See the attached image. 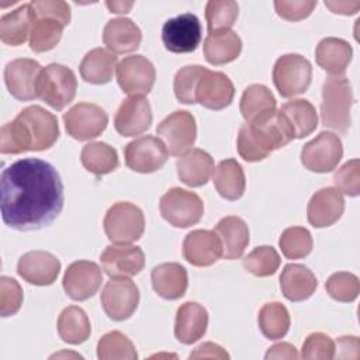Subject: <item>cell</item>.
I'll use <instances>...</instances> for the list:
<instances>
[{
    "label": "cell",
    "mask_w": 360,
    "mask_h": 360,
    "mask_svg": "<svg viewBox=\"0 0 360 360\" xmlns=\"http://www.w3.org/2000/svg\"><path fill=\"white\" fill-rule=\"evenodd\" d=\"M0 208L6 225L32 231L49 225L63 208V183L56 169L37 158L7 166L0 179Z\"/></svg>",
    "instance_id": "cell-1"
},
{
    "label": "cell",
    "mask_w": 360,
    "mask_h": 360,
    "mask_svg": "<svg viewBox=\"0 0 360 360\" xmlns=\"http://www.w3.org/2000/svg\"><path fill=\"white\" fill-rule=\"evenodd\" d=\"M59 138L58 118L41 105L25 107L0 129V152L18 155L28 150H45Z\"/></svg>",
    "instance_id": "cell-2"
},
{
    "label": "cell",
    "mask_w": 360,
    "mask_h": 360,
    "mask_svg": "<svg viewBox=\"0 0 360 360\" xmlns=\"http://www.w3.org/2000/svg\"><path fill=\"white\" fill-rule=\"evenodd\" d=\"M292 139L294 132L285 115L280 110H274L243 124L238 132L236 146L242 159L259 162Z\"/></svg>",
    "instance_id": "cell-3"
},
{
    "label": "cell",
    "mask_w": 360,
    "mask_h": 360,
    "mask_svg": "<svg viewBox=\"0 0 360 360\" xmlns=\"http://www.w3.org/2000/svg\"><path fill=\"white\" fill-rule=\"evenodd\" d=\"M353 91L345 76H329L322 84L321 120L328 128L345 134L350 128Z\"/></svg>",
    "instance_id": "cell-4"
},
{
    "label": "cell",
    "mask_w": 360,
    "mask_h": 360,
    "mask_svg": "<svg viewBox=\"0 0 360 360\" xmlns=\"http://www.w3.org/2000/svg\"><path fill=\"white\" fill-rule=\"evenodd\" d=\"M76 90L77 79L70 68L60 63H49L42 68L37 82V93L53 110H63L70 104Z\"/></svg>",
    "instance_id": "cell-5"
},
{
    "label": "cell",
    "mask_w": 360,
    "mask_h": 360,
    "mask_svg": "<svg viewBox=\"0 0 360 360\" xmlns=\"http://www.w3.org/2000/svg\"><path fill=\"white\" fill-rule=\"evenodd\" d=\"M107 238L115 245H129L141 239L145 231V217L142 210L128 201L112 204L103 221Z\"/></svg>",
    "instance_id": "cell-6"
},
{
    "label": "cell",
    "mask_w": 360,
    "mask_h": 360,
    "mask_svg": "<svg viewBox=\"0 0 360 360\" xmlns=\"http://www.w3.org/2000/svg\"><path fill=\"white\" fill-rule=\"evenodd\" d=\"M312 79L311 62L298 53L280 56L273 66V83L281 97H294L308 90Z\"/></svg>",
    "instance_id": "cell-7"
},
{
    "label": "cell",
    "mask_w": 360,
    "mask_h": 360,
    "mask_svg": "<svg viewBox=\"0 0 360 360\" xmlns=\"http://www.w3.org/2000/svg\"><path fill=\"white\" fill-rule=\"evenodd\" d=\"M162 217L176 228H188L200 222L204 202L193 191L174 187L165 193L159 202Z\"/></svg>",
    "instance_id": "cell-8"
},
{
    "label": "cell",
    "mask_w": 360,
    "mask_h": 360,
    "mask_svg": "<svg viewBox=\"0 0 360 360\" xmlns=\"http://www.w3.org/2000/svg\"><path fill=\"white\" fill-rule=\"evenodd\" d=\"M167 152L180 156L191 149L197 138L195 118L186 110H179L167 115L156 128Z\"/></svg>",
    "instance_id": "cell-9"
},
{
    "label": "cell",
    "mask_w": 360,
    "mask_h": 360,
    "mask_svg": "<svg viewBox=\"0 0 360 360\" xmlns=\"http://www.w3.org/2000/svg\"><path fill=\"white\" fill-rule=\"evenodd\" d=\"M202 38L200 18L193 13H183L169 18L162 27L165 48L173 53L194 52Z\"/></svg>",
    "instance_id": "cell-10"
},
{
    "label": "cell",
    "mask_w": 360,
    "mask_h": 360,
    "mask_svg": "<svg viewBox=\"0 0 360 360\" xmlns=\"http://www.w3.org/2000/svg\"><path fill=\"white\" fill-rule=\"evenodd\" d=\"M343 156L342 141L336 134L321 132L301 149V163L309 172H332Z\"/></svg>",
    "instance_id": "cell-11"
},
{
    "label": "cell",
    "mask_w": 360,
    "mask_h": 360,
    "mask_svg": "<svg viewBox=\"0 0 360 360\" xmlns=\"http://www.w3.org/2000/svg\"><path fill=\"white\" fill-rule=\"evenodd\" d=\"M101 305L112 321L128 319L138 308L139 290L128 277L111 278L101 291Z\"/></svg>",
    "instance_id": "cell-12"
},
{
    "label": "cell",
    "mask_w": 360,
    "mask_h": 360,
    "mask_svg": "<svg viewBox=\"0 0 360 360\" xmlns=\"http://www.w3.org/2000/svg\"><path fill=\"white\" fill-rule=\"evenodd\" d=\"M66 132L77 141H89L104 132L108 124L107 112L93 103H77L63 114Z\"/></svg>",
    "instance_id": "cell-13"
},
{
    "label": "cell",
    "mask_w": 360,
    "mask_h": 360,
    "mask_svg": "<svg viewBox=\"0 0 360 360\" xmlns=\"http://www.w3.org/2000/svg\"><path fill=\"white\" fill-rule=\"evenodd\" d=\"M125 165L138 173L159 170L169 159V152L162 139L145 135L131 141L124 149Z\"/></svg>",
    "instance_id": "cell-14"
},
{
    "label": "cell",
    "mask_w": 360,
    "mask_h": 360,
    "mask_svg": "<svg viewBox=\"0 0 360 360\" xmlns=\"http://www.w3.org/2000/svg\"><path fill=\"white\" fill-rule=\"evenodd\" d=\"M117 82L121 90L129 96L148 94L156 79L155 66L142 55H132L118 62L115 68Z\"/></svg>",
    "instance_id": "cell-15"
},
{
    "label": "cell",
    "mask_w": 360,
    "mask_h": 360,
    "mask_svg": "<svg viewBox=\"0 0 360 360\" xmlns=\"http://www.w3.org/2000/svg\"><path fill=\"white\" fill-rule=\"evenodd\" d=\"M103 281L100 266L89 260H77L68 266L62 284L65 292L75 301H84L93 297Z\"/></svg>",
    "instance_id": "cell-16"
},
{
    "label": "cell",
    "mask_w": 360,
    "mask_h": 360,
    "mask_svg": "<svg viewBox=\"0 0 360 360\" xmlns=\"http://www.w3.org/2000/svg\"><path fill=\"white\" fill-rule=\"evenodd\" d=\"M41 70V65L34 59L20 58L8 62L4 68V83L8 93L21 101L37 98V82Z\"/></svg>",
    "instance_id": "cell-17"
},
{
    "label": "cell",
    "mask_w": 360,
    "mask_h": 360,
    "mask_svg": "<svg viewBox=\"0 0 360 360\" xmlns=\"http://www.w3.org/2000/svg\"><path fill=\"white\" fill-rule=\"evenodd\" d=\"M101 267L111 278L132 277L145 266V255L139 246L110 245L100 256Z\"/></svg>",
    "instance_id": "cell-18"
},
{
    "label": "cell",
    "mask_w": 360,
    "mask_h": 360,
    "mask_svg": "<svg viewBox=\"0 0 360 360\" xmlns=\"http://www.w3.org/2000/svg\"><path fill=\"white\" fill-rule=\"evenodd\" d=\"M235 96V87L231 79L222 72L205 69L195 87V103L208 110H222L228 107Z\"/></svg>",
    "instance_id": "cell-19"
},
{
    "label": "cell",
    "mask_w": 360,
    "mask_h": 360,
    "mask_svg": "<svg viewBox=\"0 0 360 360\" xmlns=\"http://www.w3.org/2000/svg\"><path fill=\"white\" fill-rule=\"evenodd\" d=\"M152 108L145 96L125 98L114 117V127L122 136H135L150 128Z\"/></svg>",
    "instance_id": "cell-20"
},
{
    "label": "cell",
    "mask_w": 360,
    "mask_h": 360,
    "mask_svg": "<svg viewBox=\"0 0 360 360\" xmlns=\"http://www.w3.org/2000/svg\"><path fill=\"white\" fill-rule=\"evenodd\" d=\"M60 271V262L56 256L45 250H31L24 253L17 263V273L22 280L34 285H51Z\"/></svg>",
    "instance_id": "cell-21"
},
{
    "label": "cell",
    "mask_w": 360,
    "mask_h": 360,
    "mask_svg": "<svg viewBox=\"0 0 360 360\" xmlns=\"http://www.w3.org/2000/svg\"><path fill=\"white\" fill-rule=\"evenodd\" d=\"M183 257L193 266L205 267L222 257V245L215 231L195 229L183 240Z\"/></svg>",
    "instance_id": "cell-22"
},
{
    "label": "cell",
    "mask_w": 360,
    "mask_h": 360,
    "mask_svg": "<svg viewBox=\"0 0 360 360\" xmlns=\"http://www.w3.org/2000/svg\"><path fill=\"white\" fill-rule=\"evenodd\" d=\"M345 211L342 193L335 187H323L312 194L307 207L308 222L315 228H326L338 222Z\"/></svg>",
    "instance_id": "cell-23"
},
{
    "label": "cell",
    "mask_w": 360,
    "mask_h": 360,
    "mask_svg": "<svg viewBox=\"0 0 360 360\" xmlns=\"http://www.w3.org/2000/svg\"><path fill=\"white\" fill-rule=\"evenodd\" d=\"M208 326V312L198 302H184L180 305L174 321V336L184 345H193L200 340Z\"/></svg>",
    "instance_id": "cell-24"
},
{
    "label": "cell",
    "mask_w": 360,
    "mask_h": 360,
    "mask_svg": "<svg viewBox=\"0 0 360 360\" xmlns=\"http://www.w3.org/2000/svg\"><path fill=\"white\" fill-rule=\"evenodd\" d=\"M103 41L114 53H129L139 48L142 32L131 18L118 17L104 25Z\"/></svg>",
    "instance_id": "cell-25"
},
{
    "label": "cell",
    "mask_w": 360,
    "mask_h": 360,
    "mask_svg": "<svg viewBox=\"0 0 360 360\" xmlns=\"http://www.w3.org/2000/svg\"><path fill=\"white\" fill-rule=\"evenodd\" d=\"M179 179L190 187H200L207 184L214 173V159L202 149H190L180 155L176 162Z\"/></svg>",
    "instance_id": "cell-26"
},
{
    "label": "cell",
    "mask_w": 360,
    "mask_h": 360,
    "mask_svg": "<svg viewBox=\"0 0 360 360\" xmlns=\"http://www.w3.org/2000/svg\"><path fill=\"white\" fill-rule=\"evenodd\" d=\"M152 287L165 300H179L188 285L187 270L179 263H162L150 273Z\"/></svg>",
    "instance_id": "cell-27"
},
{
    "label": "cell",
    "mask_w": 360,
    "mask_h": 360,
    "mask_svg": "<svg viewBox=\"0 0 360 360\" xmlns=\"http://www.w3.org/2000/svg\"><path fill=\"white\" fill-rule=\"evenodd\" d=\"M353 56L350 44L345 39L328 37L319 41L315 49L316 63L330 76H343Z\"/></svg>",
    "instance_id": "cell-28"
},
{
    "label": "cell",
    "mask_w": 360,
    "mask_h": 360,
    "mask_svg": "<svg viewBox=\"0 0 360 360\" xmlns=\"http://www.w3.org/2000/svg\"><path fill=\"white\" fill-rule=\"evenodd\" d=\"M215 233L222 245V257L228 260L239 259L249 245V228L240 217H224L217 224Z\"/></svg>",
    "instance_id": "cell-29"
},
{
    "label": "cell",
    "mask_w": 360,
    "mask_h": 360,
    "mask_svg": "<svg viewBox=\"0 0 360 360\" xmlns=\"http://www.w3.org/2000/svg\"><path fill=\"white\" fill-rule=\"evenodd\" d=\"M316 285V277L307 266L297 263L284 266L280 276V287L287 300L292 302L308 300L315 292Z\"/></svg>",
    "instance_id": "cell-30"
},
{
    "label": "cell",
    "mask_w": 360,
    "mask_h": 360,
    "mask_svg": "<svg viewBox=\"0 0 360 360\" xmlns=\"http://www.w3.org/2000/svg\"><path fill=\"white\" fill-rule=\"evenodd\" d=\"M35 22V13L31 3L4 14L0 18V39L11 46H18L27 41Z\"/></svg>",
    "instance_id": "cell-31"
},
{
    "label": "cell",
    "mask_w": 360,
    "mask_h": 360,
    "mask_svg": "<svg viewBox=\"0 0 360 360\" xmlns=\"http://www.w3.org/2000/svg\"><path fill=\"white\" fill-rule=\"evenodd\" d=\"M242 52V39L232 30L210 32L204 39V56L211 65H225Z\"/></svg>",
    "instance_id": "cell-32"
},
{
    "label": "cell",
    "mask_w": 360,
    "mask_h": 360,
    "mask_svg": "<svg viewBox=\"0 0 360 360\" xmlns=\"http://www.w3.org/2000/svg\"><path fill=\"white\" fill-rule=\"evenodd\" d=\"M117 68V55L105 48L89 51L80 62L79 70L84 82L91 84H105L112 79Z\"/></svg>",
    "instance_id": "cell-33"
},
{
    "label": "cell",
    "mask_w": 360,
    "mask_h": 360,
    "mask_svg": "<svg viewBox=\"0 0 360 360\" xmlns=\"http://www.w3.org/2000/svg\"><path fill=\"white\" fill-rule=\"evenodd\" d=\"M212 181L221 197L229 201L240 198L245 193L246 179L242 166L235 159H225L214 170Z\"/></svg>",
    "instance_id": "cell-34"
},
{
    "label": "cell",
    "mask_w": 360,
    "mask_h": 360,
    "mask_svg": "<svg viewBox=\"0 0 360 360\" xmlns=\"http://www.w3.org/2000/svg\"><path fill=\"white\" fill-rule=\"evenodd\" d=\"M58 333L69 345L86 342L91 333V325L86 312L76 305L66 307L58 318Z\"/></svg>",
    "instance_id": "cell-35"
},
{
    "label": "cell",
    "mask_w": 360,
    "mask_h": 360,
    "mask_svg": "<svg viewBox=\"0 0 360 360\" xmlns=\"http://www.w3.org/2000/svg\"><path fill=\"white\" fill-rule=\"evenodd\" d=\"M280 111L285 115L297 139L308 136L318 125L316 110L308 100L297 98L287 101L281 105Z\"/></svg>",
    "instance_id": "cell-36"
},
{
    "label": "cell",
    "mask_w": 360,
    "mask_h": 360,
    "mask_svg": "<svg viewBox=\"0 0 360 360\" xmlns=\"http://www.w3.org/2000/svg\"><path fill=\"white\" fill-rule=\"evenodd\" d=\"M80 160L84 169L96 176L111 173L118 167L117 150L105 142H90L84 145Z\"/></svg>",
    "instance_id": "cell-37"
},
{
    "label": "cell",
    "mask_w": 360,
    "mask_h": 360,
    "mask_svg": "<svg viewBox=\"0 0 360 360\" xmlns=\"http://www.w3.org/2000/svg\"><path fill=\"white\" fill-rule=\"evenodd\" d=\"M239 110L246 122L276 110V97L271 90L263 84H250L243 90Z\"/></svg>",
    "instance_id": "cell-38"
},
{
    "label": "cell",
    "mask_w": 360,
    "mask_h": 360,
    "mask_svg": "<svg viewBox=\"0 0 360 360\" xmlns=\"http://www.w3.org/2000/svg\"><path fill=\"white\" fill-rule=\"evenodd\" d=\"M257 322L262 333L267 339L277 340L287 335L291 321L290 314L283 304L269 302L260 308Z\"/></svg>",
    "instance_id": "cell-39"
},
{
    "label": "cell",
    "mask_w": 360,
    "mask_h": 360,
    "mask_svg": "<svg viewBox=\"0 0 360 360\" xmlns=\"http://www.w3.org/2000/svg\"><path fill=\"white\" fill-rule=\"evenodd\" d=\"M65 25L52 17H35L30 34V48L37 52H46L55 48L63 34Z\"/></svg>",
    "instance_id": "cell-40"
},
{
    "label": "cell",
    "mask_w": 360,
    "mask_h": 360,
    "mask_svg": "<svg viewBox=\"0 0 360 360\" xmlns=\"http://www.w3.org/2000/svg\"><path fill=\"white\" fill-rule=\"evenodd\" d=\"M97 357L100 360H135L138 353L134 343L124 333L112 330L98 340Z\"/></svg>",
    "instance_id": "cell-41"
},
{
    "label": "cell",
    "mask_w": 360,
    "mask_h": 360,
    "mask_svg": "<svg viewBox=\"0 0 360 360\" xmlns=\"http://www.w3.org/2000/svg\"><path fill=\"white\" fill-rule=\"evenodd\" d=\"M312 236L307 228L290 226L283 231L278 246L287 259H302L312 252Z\"/></svg>",
    "instance_id": "cell-42"
},
{
    "label": "cell",
    "mask_w": 360,
    "mask_h": 360,
    "mask_svg": "<svg viewBox=\"0 0 360 360\" xmlns=\"http://www.w3.org/2000/svg\"><path fill=\"white\" fill-rule=\"evenodd\" d=\"M239 14V6L232 0H210L205 6L208 32L229 30Z\"/></svg>",
    "instance_id": "cell-43"
},
{
    "label": "cell",
    "mask_w": 360,
    "mask_h": 360,
    "mask_svg": "<svg viewBox=\"0 0 360 360\" xmlns=\"http://www.w3.org/2000/svg\"><path fill=\"white\" fill-rule=\"evenodd\" d=\"M281 259L277 250L271 246L255 248L243 259V267L256 277H267L277 271Z\"/></svg>",
    "instance_id": "cell-44"
},
{
    "label": "cell",
    "mask_w": 360,
    "mask_h": 360,
    "mask_svg": "<svg viewBox=\"0 0 360 360\" xmlns=\"http://www.w3.org/2000/svg\"><path fill=\"white\" fill-rule=\"evenodd\" d=\"M207 68L201 65H188L177 70L174 80H173V89L176 98L183 104H194L195 103V87L205 72Z\"/></svg>",
    "instance_id": "cell-45"
},
{
    "label": "cell",
    "mask_w": 360,
    "mask_h": 360,
    "mask_svg": "<svg viewBox=\"0 0 360 360\" xmlns=\"http://www.w3.org/2000/svg\"><path fill=\"white\" fill-rule=\"evenodd\" d=\"M325 288L333 300L340 302H352L357 298L360 285L357 276L347 271H338L328 278Z\"/></svg>",
    "instance_id": "cell-46"
},
{
    "label": "cell",
    "mask_w": 360,
    "mask_h": 360,
    "mask_svg": "<svg viewBox=\"0 0 360 360\" xmlns=\"http://www.w3.org/2000/svg\"><path fill=\"white\" fill-rule=\"evenodd\" d=\"M335 342L322 332H314L307 336L301 357L307 360H330L335 357L336 347Z\"/></svg>",
    "instance_id": "cell-47"
},
{
    "label": "cell",
    "mask_w": 360,
    "mask_h": 360,
    "mask_svg": "<svg viewBox=\"0 0 360 360\" xmlns=\"http://www.w3.org/2000/svg\"><path fill=\"white\" fill-rule=\"evenodd\" d=\"M333 183L336 188L349 195L356 197L360 194V160L352 159L342 165L333 174Z\"/></svg>",
    "instance_id": "cell-48"
},
{
    "label": "cell",
    "mask_w": 360,
    "mask_h": 360,
    "mask_svg": "<svg viewBox=\"0 0 360 360\" xmlns=\"http://www.w3.org/2000/svg\"><path fill=\"white\" fill-rule=\"evenodd\" d=\"M22 288L17 280L3 276L0 278V314L10 316L18 312L22 304Z\"/></svg>",
    "instance_id": "cell-49"
},
{
    "label": "cell",
    "mask_w": 360,
    "mask_h": 360,
    "mask_svg": "<svg viewBox=\"0 0 360 360\" xmlns=\"http://www.w3.org/2000/svg\"><path fill=\"white\" fill-rule=\"evenodd\" d=\"M316 7V1H307V0H277L274 1V8L276 13L288 21H301L304 18H307L314 8Z\"/></svg>",
    "instance_id": "cell-50"
},
{
    "label": "cell",
    "mask_w": 360,
    "mask_h": 360,
    "mask_svg": "<svg viewBox=\"0 0 360 360\" xmlns=\"http://www.w3.org/2000/svg\"><path fill=\"white\" fill-rule=\"evenodd\" d=\"M35 17H52L65 27L70 22V7L62 0H34L31 1Z\"/></svg>",
    "instance_id": "cell-51"
},
{
    "label": "cell",
    "mask_w": 360,
    "mask_h": 360,
    "mask_svg": "<svg viewBox=\"0 0 360 360\" xmlns=\"http://www.w3.org/2000/svg\"><path fill=\"white\" fill-rule=\"evenodd\" d=\"M190 359H219V360H228L229 354L222 349L219 345L212 342H205L195 347L190 356Z\"/></svg>",
    "instance_id": "cell-52"
},
{
    "label": "cell",
    "mask_w": 360,
    "mask_h": 360,
    "mask_svg": "<svg viewBox=\"0 0 360 360\" xmlns=\"http://www.w3.org/2000/svg\"><path fill=\"white\" fill-rule=\"evenodd\" d=\"M336 347V346H335ZM338 357L340 359H359L360 342L357 336H340L338 339Z\"/></svg>",
    "instance_id": "cell-53"
},
{
    "label": "cell",
    "mask_w": 360,
    "mask_h": 360,
    "mask_svg": "<svg viewBox=\"0 0 360 360\" xmlns=\"http://www.w3.org/2000/svg\"><path fill=\"white\" fill-rule=\"evenodd\" d=\"M298 357H300V356H298V352H297V349L294 347V345L287 343V342H281V343L273 345V346L267 350V353H266V356H264L266 360H270V359H288V360H295V359H298Z\"/></svg>",
    "instance_id": "cell-54"
},
{
    "label": "cell",
    "mask_w": 360,
    "mask_h": 360,
    "mask_svg": "<svg viewBox=\"0 0 360 360\" xmlns=\"http://www.w3.org/2000/svg\"><path fill=\"white\" fill-rule=\"evenodd\" d=\"M325 6L330 8L332 13L352 15L359 11L360 1H325Z\"/></svg>",
    "instance_id": "cell-55"
},
{
    "label": "cell",
    "mask_w": 360,
    "mask_h": 360,
    "mask_svg": "<svg viewBox=\"0 0 360 360\" xmlns=\"http://www.w3.org/2000/svg\"><path fill=\"white\" fill-rule=\"evenodd\" d=\"M105 6L111 10V13H117V14H125L129 11V8L134 6L132 1L129 3H124V1H107Z\"/></svg>",
    "instance_id": "cell-56"
}]
</instances>
